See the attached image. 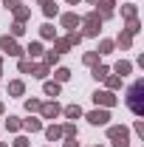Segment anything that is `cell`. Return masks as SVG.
<instances>
[{
    "label": "cell",
    "instance_id": "cell-1",
    "mask_svg": "<svg viewBox=\"0 0 144 147\" xmlns=\"http://www.w3.org/2000/svg\"><path fill=\"white\" fill-rule=\"evenodd\" d=\"M141 93H144V82H141V79H136V82L130 85V91H127V105H130V110H133L136 116H141V113H144Z\"/></svg>",
    "mask_w": 144,
    "mask_h": 147
},
{
    "label": "cell",
    "instance_id": "cell-2",
    "mask_svg": "<svg viewBox=\"0 0 144 147\" xmlns=\"http://www.w3.org/2000/svg\"><path fill=\"white\" fill-rule=\"evenodd\" d=\"M79 23L85 26V28H82V37H96V34H99V28H102V17H99V9H96V11H88L85 17H79Z\"/></svg>",
    "mask_w": 144,
    "mask_h": 147
},
{
    "label": "cell",
    "instance_id": "cell-3",
    "mask_svg": "<svg viewBox=\"0 0 144 147\" xmlns=\"http://www.w3.org/2000/svg\"><path fill=\"white\" fill-rule=\"evenodd\" d=\"M108 136H110V142H113V147H130V130L122 127V125H110Z\"/></svg>",
    "mask_w": 144,
    "mask_h": 147
},
{
    "label": "cell",
    "instance_id": "cell-4",
    "mask_svg": "<svg viewBox=\"0 0 144 147\" xmlns=\"http://www.w3.org/2000/svg\"><path fill=\"white\" fill-rule=\"evenodd\" d=\"M0 51H6L9 57H20V54H23L14 37H0Z\"/></svg>",
    "mask_w": 144,
    "mask_h": 147
},
{
    "label": "cell",
    "instance_id": "cell-5",
    "mask_svg": "<svg viewBox=\"0 0 144 147\" xmlns=\"http://www.w3.org/2000/svg\"><path fill=\"white\" fill-rule=\"evenodd\" d=\"M93 102L102 105V108H113L116 105V96H113V91H96L93 93Z\"/></svg>",
    "mask_w": 144,
    "mask_h": 147
},
{
    "label": "cell",
    "instance_id": "cell-6",
    "mask_svg": "<svg viewBox=\"0 0 144 147\" xmlns=\"http://www.w3.org/2000/svg\"><path fill=\"white\" fill-rule=\"evenodd\" d=\"M88 122H90V125H108V122H110V113L96 108V110H90V113H88Z\"/></svg>",
    "mask_w": 144,
    "mask_h": 147
},
{
    "label": "cell",
    "instance_id": "cell-7",
    "mask_svg": "<svg viewBox=\"0 0 144 147\" xmlns=\"http://www.w3.org/2000/svg\"><path fill=\"white\" fill-rule=\"evenodd\" d=\"M40 113H42L45 119H57V116L62 113V108H59L57 102H45V105H40Z\"/></svg>",
    "mask_w": 144,
    "mask_h": 147
},
{
    "label": "cell",
    "instance_id": "cell-8",
    "mask_svg": "<svg viewBox=\"0 0 144 147\" xmlns=\"http://www.w3.org/2000/svg\"><path fill=\"white\" fill-rule=\"evenodd\" d=\"M11 11H14V20H17V23H26V20L31 17V9H28V6H14V9H11Z\"/></svg>",
    "mask_w": 144,
    "mask_h": 147
},
{
    "label": "cell",
    "instance_id": "cell-9",
    "mask_svg": "<svg viewBox=\"0 0 144 147\" xmlns=\"http://www.w3.org/2000/svg\"><path fill=\"white\" fill-rule=\"evenodd\" d=\"M48 71H51V65H45V62H40V65H34V68H31V74H34L37 79H45V76H48Z\"/></svg>",
    "mask_w": 144,
    "mask_h": 147
},
{
    "label": "cell",
    "instance_id": "cell-10",
    "mask_svg": "<svg viewBox=\"0 0 144 147\" xmlns=\"http://www.w3.org/2000/svg\"><path fill=\"white\" fill-rule=\"evenodd\" d=\"M71 48V42H68V37H62V40H54V48L51 51H57V54H65Z\"/></svg>",
    "mask_w": 144,
    "mask_h": 147
},
{
    "label": "cell",
    "instance_id": "cell-11",
    "mask_svg": "<svg viewBox=\"0 0 144 147\" xmlns=\"http://www.w3.org/2000/svg\"><path fill=\"white\" fill-rule=\"evenodd\" d=\"M62 26H65V28H76V26H79V17H76V14H62Z\"/></svg>",
    "mask_w": 144,
    "mask_h": 147
},
{
    "label": "cell",
    "instance_id": "cell-12",
    "mask_svg": "<svg viewBox=\"0 0 144 147\" xmlns=\"http://www.w3.org/2000/svg\"><path fill=\"white\" fill-rule=\"evenodd\" d=\"M59 136H62V127H57V125H51V127H45V139H48V142H57Z\"/></svg>",
    "mask_w": 144,
    "mask_h": 147
},
{
    "label": "cell",
    "instance_id": "cell-13",
    "mask_svg": "<svg viewBox=\"0 0 144 147\" xmlns=\"http://www.w3.org/2000/svg\"><path fill=\"white\" fill-rule=\"evenodd\" d=\"M42 91H45V96H59V82H45Z\"/></svg>",
    "mask_w": 144,
    "mask_h": 147
},
{
    "label": "cell",
    "instance_id": "cell-14",
    "mask_svg": "<svg viewBox=\"0 0 144 147\" xmlns=\"http://www.w3.org/2000/svg\"><path fill=\"white\" fill-rule=\"evenodd\" d=\"M130 68H133V65H130L127 59H119V62H116V74H119V76H127Z\"/></svg>",
    "mask_w": 144,
    "mask_h": 147
},
{
    "label": "cell",
    "instance_id": "cell-15",
    "mask_svg": "<svg viewBox=\"0 0 144 147\" xmlns=\"http://www.w3.org/2000/svg\"><path fill=\"white\" fill-rule=\"evenodd\" d=\"M23 91H26V85H23L20 79H14V82H9V93H11V96H20Z\"/></svg>",
    "mask_w": 144,
    "mask_h": 147
},
{
    "label": "cell",
    "instance_id": "cell-16",
    "mask_svg": "<svg viewBox=\"0 0 144 147\" xmlns=\"http://www.w3.org/2000/svg\"><path fill=\"white\" fill-rule=\"evenodd\" d=\"M62 113H65L68 119H79V116H82V108H79V105H68Z\"/></svg>",
    "mask_w": 144,
    "mask_h": 147
},
{
    "label": "cell",
    "instance_id": "cell-17",
    "mask_svg": "<svg viewBox=\"0 0 144 147\" xmlns=\"http://www.w3.org/2000/svg\"><path fill=\"white\" fill-rule=\"evenodd\" d=\"M23 127L31 130V133H37V130H42V122H40V119H26V122H23Z\"/></svg>",
    "mask_w": 144,
    "mask_h": 147
},
{
    "label": "cell",
    "instance_id": "cell-18",
    "mask_svg": "<svg viewBox=\"0 0 144 147\" xmlns=\"http://www.w3.org/2000/svg\"><path fill=\"white\" fill-rule=\"evenodd\" d=\"M113 45H116L113 40H102V42H99V48H96V54H110V51H113Z\"/></svg>",
    "mask_w": 144,
    "mask_h": 147
},
{
    "label": "cell",
    "instance_id": "cell-19",
    "mask_svg": "<svg viewBox=\"0 0 144 147\" xmlns=\"http://www.w3.org/2000/svg\"><path fill=\"white\" fill-rule=\"evenodd\" d=\"M105 82H108V88H110V91L122 88V76H119V74H116V76H110V74H108V76H105Z\"/></svg>",
    "mask_w": 144,
    "mask_h": 147
},
{
    "label": "cell",
    "instance_id": "cell-20",
    "mask_svg": "<svg viewBox=\"0 0 144 147\" xmlns=\"http://www.w3.org/2000/svg\"><path fill=\"white\" fill-rule=\"evenodd\" d=\"M40 34L45 37V40H54L57 31H54V26H51V23H45V26H40Z\"/></svg>",
    "mask_w": 144,
    "mask_h": 147
},
{
    "label": "cell",
    "instance_id": "cell-21",
    "mask_svg": "<svg viewBox=\"0 0 144 147\" xmlns=\"http://www.w3.org/2000/svg\"><path fill=\"white\" fill-rule=\"evenodd\" d=\"M42 11H45V17H54L59 9H57V3H54V0H48V3H42Z\"/></svg>",
    "mask_w": 144,
    "mask_h": 147
},
{
    "label": "cell",
    "instance_id": "cell-22",
    "mask_svg": "<svg viewBox=\"0 0 144 147\" xmlns=\"http://www.w3.org/2000/svg\"><path fill=\"white\" fill-rule=\"evenodd\" d=\"M108 74H110L108 65H93V76H96V79H105Z\"/></svg>",
    "mask_w": 144,
    "mask_h": 147
},
{
    "label": "cell",
    "instance_id": "cell-23",
    "mask_svg": "<svg viewBox=\"0 0 144 147\" xmlns=\"http://www.w3.org/2000/svg\"><path fill=\"white\" fill-rule=\"evenodd\" d=\"M6 127L14 133V130H20V127H23V122H20L17 116H9V119H6Z\"/></svg>",
    "mask_w": 144,
    "mask_h": 147
},
{
    "label": "cell",
    "instance_id": "cell-24",
    "mask_svg": "<svg viewBox=\"0 0 144 147\" xmlns=\"http://www.w3.org/2000/svg\"><path fill=\"white\" fill-rule=\"evenodd\" d=\"M136 14H139L136 6H122V17H124V20H136Z\"/></svg>",
    "mask_w": 144,
    "mask_h": 147
},
{
    "label": "cell",
    "instance_id": "cell-25",
    "mask_svg": "<svg viewBox=\"0 0 144 147\" xmlns=\"http://www.w3.org/2000/svg\"><path fill=\"white\" fill-rule=\"evenodd\" d=\"M26 51H28V57L34 59V57H40V54H42V45H40V42H31V45H28Z\"/></svg>",
    "mask_w": 144,
    "mask_h": 147
},
{
    "label": "cell",
    "instance_id": "cell-26",
    "mask_svg": "<svg viewBox=\"0 0 144 147\" xmlns=\"http://www.w3.org/2000/svg\"><path fill=\"white\" fill-rule=\"evenodd\" d=\"M40 105H42L40 99H26V110H28V113H37V110H40Z\"/></svg>",
    "mask_w": 144,
    "mask_h": 147
},
{
    "label": "cell",
    "instance_id": "cell-27",
    "mask_svg": "<svg viewBox=\"0 0 144 147\" xmlns=\"http://www.w3.org/2000/svg\"><path fill=\"white\" fill-rule=\"evenodd\" d=\"M62 136H65V139H76V125H71V122H68V125L62 127Z\"/></svg>",
    "mask_w": 144,
    "mask_h": 147
},
{
    "label": "cell",
    "instance_id": "cell-28",
    "mask_svg": "<svg viewBox=\"0 0 144 147\" xmlns=\"http://www.w3.org/2000/svg\"><path fill=\"white\" fill-rule=\"evenodd\" d=\"M116 42H119V45H122V48H130V42H133V34H119V40H116Z\"/></svg>",
    "mask_w": 144,
    "mask_h": 147
},
{
    "label": "cell",
    "instance_id": "cell-29",
    "mask_svg": "<svg viewBox=\"0 0 144 147\" xmlns=\"http://www.w3.org/2000/svg\"><path fill=\"white\" fill-rule=\"evenodd\" d=\"M54 76H57V82H65V79L71 76V71H68V68H57V71H54Z\"/></svg>",
    "mask_w": 144,
    "mask_h": 147
},
{
    "label": "cell",
    "instance_id": "cell-30",
    "mask_svg": "<svg viewBox=\"0 0 144 147\" xmlns=\"http://www.w3.org/2000/svg\"><path fill=\"white\" fill-rule=\"evenodd\" d=\"M68 42H71V45H79V42H82V31H76V28H73L71 34H68Z\"/></svg>",
    "mask_w": 144,
    "mask_h": 147
},
{
    "label": "cell",
    "instance_id": "cell-31",
    "mask_svg": "<svg viewBox=\"0 0 144 147\" xmlns=\"http://www.w3.org/2000/svg\"><path fill=\"white\" fill-rule=\"evenodd\" d=\"M82 59H85V65H96V62H99V54H96V51H88Z\"/></svg>",
    "mask_w": 144,
    "mask_h": 147
},
{
    "label": "cell",
    "instance_id": "cell-32",
    "mask_svg": "<svg viewBox=\"0 0 144 147\" xmlns=\"http://www.w3.org/2000/svg\"><path fill=\"white\" fill-rule=\"evenodd\" d=\"M139 28H141V26H139V20H127V34H139Z\"/></svg>",
    "mask_w": 144,
    "mask_h": 147
},
{
    "label": "cell",
    "instance_id": "cell-33",
    "mask_svg": "<svg viewBox=\"0 0 144 147\" xmlns=\"http://www.w3.org/2000/svg\"><path fill=\"white\" fill-rule=\"evenodd\" d=\"M23 31H26V26L14 20V23H11V37H20V34H23Z\"/></svg>",
    "mask_w": 144,
    "mask_h": 147
},
{
    "label": "cell",
    "instance_id": "cell-34",
    "mask_svg": "<svg viewBox=\"0 0 144 147\" xmlns=\"http://www.w3.org/2000/svg\"><path fill=\"white\" fill-rule=\"evenodd\" d=\"M57 62H59V54L57 51H48L45 54V65H57Z\"/></svg>",
    "mask_w": 144,
    "mask_h": 147
},
{
    "label": "cell",
    "instance_id": "cell-35",
    "mask_svg": "<svg viewBox=\"0 0 144 147\" xmlns=\"http://www.w3.org/2000/svg\"><path fill=\"white\" fill-rule=\"evenodd\" d=\"M31 68H34L31 59H20V71H23V74H31Z\"/></svg>",
    "mask_w": 144,
    "mask_h": 147
},
{
    "label": "cell",
    "instance_id": "cell-36",
    "mask_svg": "<svg viewBox=\"0 0 144 147\" xmlns=\"http://www.w3.org/2000/svg\"><path fill=\"white\" fill-rule=\"evenodd\" d=\"M14 147H31V144H28L26 136H17V139H14Z\"/></svg>",
    "mask_w": 144,
    "mask_h": 147
},
{
    "label": "cell",
    "instance_id": "cell-37",
    "mask_svg": "<svg viewBox=\"0 0 144 147\" xmlns=\"http://www.w3.org/2000/svg\"><path fill=\"white\" fill-rule=\"evenodd\" d=\"M3 6H6V9H9V11H11V9H14V6H17V0H3Z\"/></svg>",
    "mask_w": 144,
    "mask_h": 147
},
{
    "label": "cell",
    "instance_id": "cell-38",
    "mask_svg": "<svg viewBox=\"0 0 144 147\" xmlns=\"http://www.w3.org/2000/svg\"><path fill=\"white\" fill-rule=\"evenodd\" d=\"M65 147H79V142H76V139H68V142H65Z\"/></svg>",
    "mask_w": 144,
    "mask_h": 147
},
{
    "label": "cell",
    "instance_id": "cell-39",
    "mask_svg": "<svg viewBox=\"0 0 144 147\" xmlns=\"http://www.w3.org/2000/svg\"><path fill=\"white\" fill-rule=\"evenodd\" d=\"M88 3H93V6H99V3H102V0H88Z\"/></svg>",
    "mask_w": 144,
    "mask_h": 147
},
{
    "label": "cell",
    "instance_id": "cell-40",
    "mask_svg": "<svg viewBox=\"0 0 144 147\" xmlns=\"http://www.w3.org/2000/svg\"><path fill=\"white\" fill-rule=\"evenodd\" d=\"M68 3H73V6H76V3H79V0H68Z\"/></svg>",
    "mask_w": 144,
    "mask_h": 147
},
{
    "label": "cell",
    "instance_id": "cell-41",
    "mask_svg": "<svg viewBox=\"0 0 144 147\" xmlns=\"http://www.w3.org/2000/svg\"><path fill=\"white\" fill-rule=\"evenodd\" d=\"M0 113H3V102H0Z\"/></svg>",
    "mask_w": 144,
    "mask_h": 147
},
{
    "label": "cell",
    "instance_id": "cell-42",
    "mask_svg": "<svg viewBox=\"0 0 144 147\" xmlns=\"http://www.w3.org/2000/svg\"><path fill=\"white\" fill-rule=\"evenodd\" d=\"M0 147H9V144H0Z\"/></svg>",
    "mask_w": 144,
    "mask_h": 147
},
{
    "label": "cell",
    "instance_id": "cell-43",
    "mask_svg": "<svg viewBox=\"0 0 144 147\" xmlns=\"http://www.w3.org/2000/svg\"><path fill=\"white\" fill-rule=\"evenodd\" d=\"M0 65H3V59H0Z\"/></svg>",
    "mask_w": 144,
    "mask_h": 147
}]
</instances>
